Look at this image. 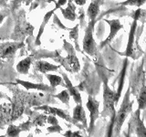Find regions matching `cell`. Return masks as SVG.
I'll use <instances>...</instances> for the list:
<instances>
[{
  "label": "cell",
  "mask_w": 146,
  "mask_h": 137,
  "mask_svg": "<svg viewBox=\"0 0 146 137\" xmlns=\"http://www.w3.org/2000/svg\"><path fill=\"white\" fill-rule=\"evenodd\" d=\"M36 111H44L46 112H48L49 114H54V115H58L60 118L64 119V120H66L67 122L72 123V124H74L78 127H80L81 129V125L80 126V123L77 122L76 121L73 120V118L70 117V113H68L67 111H64L62 109H58V108H55V107H50V106H48V105H43V106H39V107H36L35 108Z\"/></svg>",
  "instance_id": "7"
},
{
  "label": "cell",
  "mask_w": 146,
  "mask_h": 137,
  "mask_svg": "<svg viewBox=\"0 0 146 137\" xmlns=\"http://www.w3.org/2000/svg\"><path fill=\"white\" fill-rule=\"evenodd\" d=\"M46 122H47V116L45 114H38V117H36L33 120V124L43 126Z\"/></svg>",
  "instance_id": "28"
},
{
  "label": "cell",
  "mask_w": 146,
  "mask_h": 137,
  "mask_svg": "<svg viewBox=\"0 0 146 137\" xmlns=\"http://www.w3.org/2000/svg\"><path fill=\"white\" fill-rule=\"evenodd\" d=\"M79 27H80V24H77L74 27H72V29H70V38L74 40L75 47L77 50H80L79 47V42H78V39H79Z\"/></svg>",
  "instance_id": "24"
},
{
  "label": "cell",
  "mask_w": 146,
  "mask_h": 137,
  "mask_svg": "<svg viewBox=\"0 0 146 137\" xmlns=\"http://www.w3.org/2000/svg\"><path fill=\"white\" fill-rule=\"evenodd\" d=\"M54 97H56L57 99H58L62 103L68 105L70 103V95L68 93V90H63L61 92H59L57 95H54Z\"/></svg>",
  "instance_id": "25"
},
{
  "label": "cell",
  "mask_w": 146,
  "mask_h": 137,
  "mask_svg": "<svg viewBox=\"0 0 146 137\" xmlns=\"http://www.w3.org/2000/svg\"><path fill=\"white\" fill-rule=\"evenodd\" d=\"M18 84L22 85L26 90H42V91H52L54 90L50 86H48L42 83H33V82L22 80H17Z\"/></svg>",
  "instance_id": "14"
},
{
  "label": "cell",
  "mask_w": 146,
  "mask_h": 137,
  "mask_svg": "<svg viewBox=\"0 0 146 137\" xmlns=\"http://www.w3.org/2000/svg\"><path fill=\"white\" fill-rule=\"evenodd\" d=\"M103 0H91L90 6L87 10V16L91 21H96V17L100 13V7L102 5Z\"/></svg>",
  "instance_id": "17"
},
{
  "label": "cell",
  "mask_w": 146,
  "mask_h": 137,
  "mask_svg": "<svg viewBox=\"0 0 146 137\" xmlns=\"http://www.w3.org/2000/svg\"><path fill=\"white\" fill-rule=\"evenodd\" d=\"M47 122L51 125H57L58 124V119L56 118V115L54 114H50L48 117H47Z\"/></svg>",
  "instance_id": "29"
},
{
  "label": "cell",
  "mask_w": 146,
  "mask_h": 137,
  "mask_svg": "<svg viewBox=\"0 0 146 137\" xmlns=\"http://www.w3.org/2000/svg\"><path fill=\"white\" fill-rule=\"evenodd\" d=\"M86 107L90 112V127H88V131L90 132V134H92L95 126V122L97 121V119L99 118L100 115V111H99L100 102L94 97L90 95L88 97V100H87Z\"/></svg>",
  "instance_id": "6"
},
{
  "label": "cell",
  "mask_w": 146,
  "mask_h": 137,
  "mask_svg": "<svg viewBox=\"0 0 146 137\" xmlns=\"http://www.w3.org/2000/svg\"><path fill=\"white\" fill-rule=\"evenodd\" d=\"M57 9L56 8H54V9H52L51 11H48L46 15L44 16V17H43V21H42V23H41V25H40V27H39V30H38V36H36V45H40L41 44V42H40V38H41V36H42V34H43V32H44V29H45V27H46V25H47V23L48 22V20L51 18V17L53 16V14H54V12L56 11Z\"/></svg>",
  "instance_id": "20"
},
{
  "label": "cell",
  "mask_w": 146,
  "mask_h": 137,
  "mask_svg": "<svg viewBox=\"0 0 146 137\" xmlns=\"http://www.w3.org/2000/svg\"><path fill=\"white\" fill-rule=\"evenodd\" d=\"M33 57L34 55H30V56L27 57L26 59H22L17 64V71L20 74H24L27 75L29 74V68L32 61H33Z\"/></svg>",
  "instance_id": "18"
},
{
  "label": "cell",
  "mask_w": 146,
  "mask_h": 137,
  "mask_svg": "<svg viewBox=\"0 0 146 137\" xmlns=\"http://www.w3.org/2000/svg\"><path fill=\"white\" fill-rule=\"evenodd\" d=\"M61 74H62V77H63L64 83H65V87H66V89L68 90V93H70V97H73V99H74L76 103L82 104L81 96H80V91L77 90V87L73 86L72 82L70 81V80L68 79V77L65 74V73H61Z\"/></svg>",
  "instance_id": "11"
},
{
  "label": "cell",
  "mask_w": 146,
  "mask_h": 137,
  "mask_svg": "<svg viewBox=\"0 0 146 137\" xmlns=\"http://www.w3.org/2000/svg\"><path fill=\"white\" fill-rule=\"evenodd\" d=\"M64 136H68V137H75V136H80V132L78 131V132H66L65 134H63Z\"/></svg>",
  "instance_id": "32"
},
{
  "label": "cell",
  "mask_w": 146,
  "mask_h": 137,
  "mask_svg": "<svg viewBox=\"0 0 146 137\" xmlns=\"http://www.w3.org/2000/svg\"><path fill=\"white\" fill-rule=\"evenodd\" d=\"M86 1H87V0H74L75 4L79 5V6H80V7L84 6V5L86 4Z\"/></svg>",
  "instance_id": "34"
},
{
  "label": "cell",
  "mask_w": 146,
  "mask_h": 137,
  "mask_svg": "<svg viewBox=\"0 0 146 137\" xmlns=\"http://www.w3.org/2000/svg\"><path fill=\"white\" fill-rule=\"evenodd\" d=\"M33 65L36 70H38L41 73H44V74H46V73L49 71H56L58 70V68L60 67L59 65L58 66L53 65V64L46 61H36L33 63Z\"/></svg>",
  "instance_id": "12"
},
{
  "label": "cell",
  "mask_w": 146,
  "mask_h": 137,
  "mask_svg": "<svg viewBox=\"0 0 146 137\" xmlns=\"http://www.w3.org/2000/svg\"><path fill=\"white\" fill-rule=\"evenodd\" d=\"M21 128L20 126H16L14 124H10L7 128V136H10V137H17L19 135L20 132H21Z\"/></svg>",
  "instance_id": "26"
},
{
  "label": "cell",
  "mask_w": 146,
  "mask_h": 137,
  "mask_svg": "<svg viewBox=\"0 0 146 137\" xmlns=\"http://www.w3.org/2000/svg\"><path fill=\"white\" fill-rule=\"evenodd\" d=\"M67 2H68V0H58V1L55 2V5H56V6H55V8L58 9L59 7H63L64 5H66Z\"/></svg>",
  "instance_id": "33"
},
{
  "label": "cell",
  "mask_w": 146,
  "mask_h": 137,
  "mask_svg": "<svg viewBox=\"0 0 146 137\" xmlns=\"http://www.w3.org/2000/svg\"><path fill=\"white\" fill-rule=\"evenodd\" d=\"M140 112L141 110H137L133 114V117L131 118V121L133 122V128L135 129L137 136H146V130L143 124V121L140 120Z\"/></svg>",
  "instance_id": "15"
},
{
  "label": "cell",
  "mask_w": 146,
  "mask_h": 137,
  "mask_svg": "<svg viewBox=\"0 0 146 137\" xmlns=\"http://www.w3.org/2000/svg\"><path fill=\"white\" fill-rule=\"evenodd\" d=\"M131 96V90L130 88L127 90L126 93L124 95L122 100V102L121 104V107L119 109L118 112L115 113V117H114L113 123H112V132L116 135L120 134L121 129L124 123L126 118L131 111H132V104H133V100L131 102L130 99Z\"/></svg>",
  "instance_id": "2"
},
{
  "label": "cell",
  "mask_w": 146,
  "mask_h": 137,
  "mask_svg": "<svg viewBox=\"0 0 146 137\" xmlns=\"http://www.w3.org/2000/svg\"><path fill=\"white\" fill-rule=\"evenodd\" d=\"M144 14H145V10L139 8L132 13V15H131V17L133 18V21H132V23L131 24L129 38H128V43H127L126 50L124 53L126 58L132 57V54H133L134 36H135V32H136V29H137V25H138V20H140L141 17H144Z\"/></svg>",
  "instance_id": "4"
},
{
  "label": "cell",
  "mask_w": 146,
  "mask_h": 137,
  "mask_svg": "<svg viewBox=\"0 0 146 137\" xmlns=\"http://www.w3.org/2000/svg\"><path fill=\"white\" fill-rule=\"evenodd\" d=\"M0 84H2V83H1V82H0Z\"/></svg>",
  "instance_id": "38"
},
{
  "label": "cell",
  "mask_w": 146,
  "mask_h": 137,
  "mask_svg": "<svg viewBox=\"0 0 146 137\" xmlns=\"http://www.w3.org/2000/svg\"><path fill=\"white\" fill-rule=\"evenodd\" d=\"M50 1H52V2L55 3V2H56V0H48V2H50Z\"/></svg>",
  "instance_id": "37"
},
{
  "label": "cell",
  "mask_w": 146,
  "mask_h": 137,
  "mask_svg": "<svg viewBox=\"0 0 146 137\" xmlns=\"http://www.w3.org/2000/svg\"><path fill=\"white\" fill-rule=\"evenodd\" d=\"M146 0H126L124 2L120 3L122 6H135V7H141L145 3Z\"/></svg>",
  "instance_id": "27"
},
{
  "label": "cell",
  "mask_w": 146,
  "mask_h": 137,
  "mask_svg": "<svg viewBox=\"0 0 146 137\" xmlns=\"http://www.w3.org/2000/svg\"><path fill=\"white\" fill-rule=\"evenodd\" d=\"M53 15H54V14H53ZM54 23H55V24H57L58 27H60L61 29H67V30H70V29H68V27H65V26H63V25L61 24L60 20L58 19V17H57L56 15H54Z\"/></svg>",
  "instance_id": "31"
},
{
  "label": "cell",
  "mask_w": 146,
  "mask_h": 137,
  "mask_svg": "<svg viewBox=\"0 0 146 137\" xmlns=\"http://www.w3.org/2000/svg\"><path fill=\"white\" fill-rule=\"evenodd\" d=\"M4 18H5V15H4V14H1V13H0V24H1V23L3 22Z\"/></svg>",
  "instance_id": "36"
},
{
  "label": "cell",
  "mask_w": 146,
  "mask_h": 137,
  "mask_svg": "<svg viewBox=\"0 0 146 137\" xmlns=\"http://www.w3.org/2000/svg\"><path fill=\"white\" fill-rule=\"evenodd\" d=\"M105 22H107L109 26H110V34L107 37V39L103 40L102 43H100V48H103L105 47L107 44L111 43L112 39L115 38V36L117 35V33L120 31L121 29H123V25L121 24L120 19L119 18H116V19H111V20H109V19H104Z\"/></svg>",
  "instance_id": "9"
},
{
  "label": "cell",
  "mask_w": 146,
  "mask_h": 137,
  "mask_svg": "<svg viewBox=\"0 0 146 137\" xmlns=\"http://www.w3.org/2000/svg\"><path fill=\"white\" fill-rule=\"evenodd\" d=\"M63 42H64V49L68 52V56L66 58L58 57L56 61L59 62V64L62 65L68 71H70L71 73H76L80 70V64L76 56L75 49L71 44H70L65 39H64Z\"/></svg>",
  "instance_id": "3"
},
{
  "label": "cell",
  "mask_w": 146,
  "mask_h": 137,
  "mask_svg": "<svg viewBox=\"0 0 146 137\" xmlns=\"http://www.w3.org/2000/svg\"><path fill=\"white\" fill-rule=\"evenodd\" d=\"M11 103H3L0 106V118L5 121V122H11Z\"/></svg>",
  "instance_id": "21"
},
{
  "label": "cell",
  "mask_w": 146,
  "mask_h": 137,
  "mask_svg": "<svg viewBox=\"0 0 146 137\" xmlns=\"http://www.w3.org/2000/svg\"><path fill=\"white\" fill-rule=\"evenodd\" d=\"M61 127L59 126V124L57 125H51V127H48V132H61Z\"/></svg>",
  "instance_id": "30"
},
{
  "label": "cell",
  "mask_w": 146,
  "mask_h": 137,
  "mask_svg": "<svg viewBox=\"0 0 146 137\" xmlns=\"http://www.w3.org/2000/svg\"><path fill=\"white\" fill-rule=\"evenodd\" d=\"M127 64H128V59H127V58H125L124 61H123L122 70H121V77H120V80H119V87H118V90H117L116 94H115V104L118 103L119 100H120L121 95V91H122V88H123V84H124V80H125V74H126Z\"/></svg>",
  "instance_id": "19"
},
{
  "label": "cell",
  "mask_w": 146,
  "mask_h": 137,
  "mask_svg": "<svg viewBox=\"0 0 146 137\" xmlns=\"http://www.w3.org/2000/svg\"><path fill=\"white\" fill-rule=\"evenodd\" d=\"M138 103L139 110H144L146 107V87L144 83L143 84V87L141 88L139 94H138Z\"/></svg>",
  "instance_id": "23"
},
{
  "label": "cell",
  "mask_w": 146,
  "mask_h": 137,
  "mask_svg": "<svg viewBox=\"0 0 146 137\" xmlns=\"http://www.w3.org/2000/svg\"><path fill=\"white\" fill-rule=\"evenodd\" d=\"M115 94L116 91L112 90L108 85L107 80L103 81V111L102 112V117L109 116L111 118V124L108 131L107 136L112 135V123L114 117H115Z\"/></svg>",
  "instance_id": "1"
},
{
  "label": "cell",
  "mask_w": 146,
  "mask_h": 137,
  "mask_svg": "<svg viewBox=\"0 0 146 137\" xmlns=\"http://www.w3.org/2000/svg\"><path fill=\"white\" fill-rule=\"evenodd\" d=\"M67 3H68V7L66 8H63L61 7L58 9H60L64 18H66V19L70 20V21H74L77 18L76 7H75V5L73 4V0H68Z\"/></svg>",
  "instance_id": "16"
},
{
  "label": "cell",
  "mask_w": 146,
  "mask_h": 137,
  "mask_svg": "<svg viewBox=\"0 0 146 137\" xmlns=\"http://www.w3.org/2000/svg\"><path fill=\"white\" fill-rule=\"evenodd\" d=\"M73 120L77 122H80L83 124V127L88 130V124H87V119H86V113L82 104L77 103L76 107L73 110Z\"/></svg>",
  "instance_id": "13"
},
{
  "label": "cell",
  "mask_w": 146,
  "mask_h": 137,
  "mask_svg": "<svg viewBox=\"0 0 146 137\" xmlns=\"http://www.w3.org/2000/svg\"><path fill=\"white\" fill-rule=\"evenodd\" d=\"M6 0H0V6H2V7H6L7 6V4H6Z\"/></svg>",
  "instance_id": "35"
},
{
  "label": "cell",
  "mask_w": 146,
  "mask_h": 137,
  "mask_svg": "<svg viewBox=\"0 0 146 137\" xmlns=\"http://www.w3.org/2000/svg\"><path fill=\"white\" fill-rule=\"evenodd\" d=\"M46 78L48 80V81L50 82V87L55 90L56 87L60 85L65 87V83H64L63 78H61L60 76L58 75H54V74H46Z\"/></svg>",
  "instance_id": "22"
},
{
  "label": "cell",
  "mask_w": 146,
  "mask_h": 137,
  "mask_svg": "<svg viewBox=\"0 0 146 137\" xmlns=\"http://www.w3.org/2000/svg\"><path fill=\"white\" fill-rule=\"evenodd\" d=\"M24 46L23 41L18 42H8L6 44L0 45V59H12L18 49Z\"/></svg>",
  "instance_id": "8"
},
{
  "label": "cell",
  "mask_w": 146,
  "mask_h": 137,
  "mask_svg": "<svg viewBox=\"0 0 146 137\" xmlns=\"http://www.w3.org/2000/svg\"><path fill=\"white\" fill-rule=\"evenodd\" d=\"M95 22L90 20L85 29V36L82 42V49L90 56H95L97 53V45L93 39V31L95 27Z\"/></svg>",
  "instance_id": "5"
},
{
  "label": "cell",
  "mask_w": 146,
  "mask_h": 137,
  "mask_svg": "<svg viewBox=\"0 0 146 137\" xmlns=\"http://www.w3.org/2000/svg\"><path fill=\"white\" fill-rule=\"evenodd\" d=\"M34 27L30 25V23L24 21L23 23L18 24L17 29L14 30L15 32L12 35V39L14 40H21L25 38V36H32L33 35Z\"/></svg>",
  "instance_id": "10"
}]
</instances>
